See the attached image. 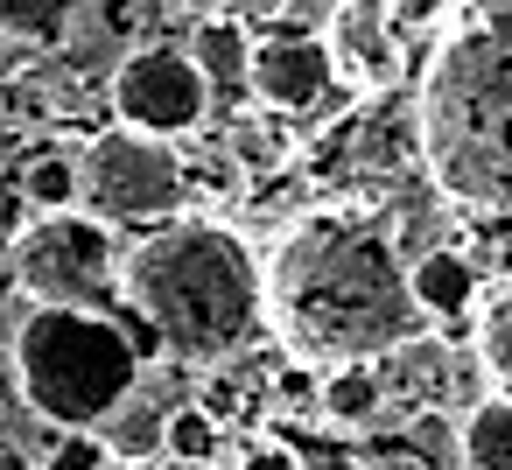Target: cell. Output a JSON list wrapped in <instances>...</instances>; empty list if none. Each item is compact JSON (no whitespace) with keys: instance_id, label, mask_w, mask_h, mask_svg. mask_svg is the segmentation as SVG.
<instances>
[{"instance_id":"1","label":"cell","mask_w":512,"mask_h":470,"mask_svg":"<svg viewBox=\"0 0 512 470\" xmlns=\"http://www.w3.org/2000/svg\"><path fill=\"white\" fill-rule=\"evenodd\" d=\"M267 323L302 365L344 372L421 344L428 316L379 218L309 211L267 253Z\"/></svg>"},{"instance_id":"2","label":"cell","mask_w":512,"mask_h":470,"mask_svg":"<svg viewBox=\"0 0 512 470\" xmlns=\"http://www.w3.org/2000/svg\"><path fill=\"white\" fill-rule=\"evenodd\" d=\"M127 309L183 365L239 358L267 323V260L218 218H169L120 260Z\"/></svg>"},{"instance_id":"3","label":"cell","mask_w":512,"mask_h":470,"mask_svg":"<svg viewBox=\"0 0 512 470\" xmlns=\"http://www.w3.org/2000/svg\"><path fill=\"white\" fill-rule=\"evenodd\" d=\"M421 162L463 211L512 218V8H470L414 92Z\"/></svg>"},{"instance_id":"4","label":"cell","mask_w":512,"mask_h":470,"mask_svg":"<svg viewBox=\"0 0 512 470\" xmlns=\"http://www.w3.org/2000/svg\"><path fill=\"white\" fill-rule=\"evenodd\" d=\"M8 351H15L22 407L57 421V435H99L113 407L141 386V358L113 316L29 309Z\"/></svg>"},{"instance_id":"5","label":"cell","mask_w":512,"mask_h":470,"mask_svg":"<svg viewBox=\"0 0 512 470\" xmlns=\"http://www.w3.org/2000/svg\"><path fill=\"white\" fill-rule=\"evenodd\" d=\"M120 260L127 246H113V225L85 211L29 218V232L8 246V274L36 309H85V316H99V302L120 288Z\"/></svg>"},{"instance_id":"6","label":"cell","mask_w":512,"mask_h":470,"mask_svg":"<svg viewBox=\"0 0 512 470\" xmlns=\"http://www.w3.org/2000/svg\"><path fill=\"white\" fill-rule=\"evenodd\" d=\"M183 204V162L148 134H99L78 155V211L99 225H155Z\"/></svg>"},{"instance_id":"7","label":"cell","mask_w":512,"mask_h":470,"mask_svg":"<svg viewBox=\"0 0 512 470\" xmlns=\"http://www.w3.org/2000/svg\"><path fill=\"white\" fill-rule=\"evenodd\" d=\"M113 113L127 134H148V141H176V134H197L211 120V85L204 71L190 64V50L176 43H141L113 64Z\"/></svg>"},{"instance_id":"8","label":"cell","mask_w":512,"mask_h":470,"mask_svg":"<svg viewBox=\"0 0 512 470\" xmlns=\"http://www.w3.org/2000/svg\"><path fill=\"white\" fill-rule=\"evenodd\" d=\"M330 85H337V50H330V36H316V29H274V36L253 43V99H260L274 120L323 106Z\"/></svg>"},{"instance_id":"9","label":"cell","mask_w":512,"mask_h":470,"mask_svg":"<svg viewBox=\"0 0 512 470\" xmlns=\"http://www.w3.org/2000/svg\"><path fill=\"white\" fill-rule=\"evenodd\" d=\"M183 400H169V386L155 379V372H141V386L113 407V421L99 428V442H106V456L113 463H148V456H162L169 449V414H176Z\"/></svg>"},{"instance_id":"10","label":"cell","mask_w":512,"mask_h":470,"mask_svg":"<svg viewBox=\"0 0 512 470\" xmlns=\"http://www.w3.org/2000/svg\"><path fill=\"white\" fill-rule=\"evenodd\" d=\"M330 29H337L330 50H337V64H351L358 85H393V71H400V36H393V22H386V8H337Z\"/></svg>"},{"instance_id":"11","label":"cell","mask_w":512,"mask_h":470,"mask_svg":"<svg viewBox=\"0 0 512 470\" xmlns=\"http://www.w3.org/2000/svg\"><path fill=\"white\" fill-rule=\"evenodd\" d=\"M190 64L204 71L211 92H253V36L239 29V15H197Z\"/></svg>"},{"instance_id":"12","label":"cell","mask_w":512,"mask_h":470,"mask_svg":"<svg viewBox=\"0 0 512 470\" xmlns=\"http://www.w3.org/2000/svg\"><path fill=\"white\" fill-rule=\"evenodd\" d=\"M407 281H414V302L421 316H463L477 302V260L463 246H428L421 260H407Z\"/></svg>"},{"instance_id":"13","label":"cell","mask_w":512,"mask_h":470,"mask_svg":"<svg viewBox=\"0 0 512 470\" xmlns=\"http://www.w3.org/2000/svg\"><path fill=\"white\" fill-rule=\"evenodd\" d=\"M456 449H463L470 470H512V400H505V393H484V400L463 414Z\"/></svg>"},{"instance_id":"14","label":"cell","mask_w":512,"mask_h":470,"mask_svg":"<svg viewBox=\"0 0 512 470\" xmlns=\"http://www.w3.org/2000/svg\"><path fill=\"white\" fill-rule=\"evenodd\" d=\"M71 22H85V8H64V0H0V36L29 43V50H57L71 36Z\"/></svg>"},{"instance_id":"15","label":"cell","mask_w":512,"mask_h":470,"mask_svg":"<svg viewBox=\"0 0 512 470\" xmlns=\"http://www.w3.org/2000/svg\"><path fill=\"white\" fill-rule=\"evenodd\" d=\"M386 407V379L372 372V365H344V372H330L323 379V421H337V428H365L372 414Z\"/></svg>"},{"instance_id":"16","label":"cell","mask_w":512,"mask_h":470,"mask_svg":"<svg viewBox=\"0 0 512 470\" xmlns=\"http://www.w3.org/2000/svg\"><path fill=\"white\" fill-rule=\"evenodd\" d=\"M477 358L491 372V393L512 400V281H498L491 302H484V316H477Z\"/></svg>"},{"instance_id":"17","label":"cell","mask_w":512,"mask_h":470,"mask_svg":"<svg viewBox=\"0 0 512 470\" xmlns=\"http://www.w3.org/2000/svg\"><path fill=\"white\" fill-rule=\"evenodd\" d=\"M22 197H29L36 218H50V211H78V162H64V155L29 162V169H22Z\"/></svg>"},{"instance_id":"18","label":"cell","mask_w":512,"mask_h":470,"mask_svg":"<svg viewBox=\"0 0 512 470\" xmlns=\"http://www.w3.org/2000/svg\"><path fill=\"white\" fill-rule=\"evenodd\" d=\"M218 449H225V428H218L197 400H183V407L169 414V456H176L183 470H204Z\"/></svg>"},{"instance_id":"19","label":"cell","mask_w":512,"mask_h":470,"mask_svg":"<svg viewBox=\"0 0 512 470\" xmlns=\"http://www.w3.org/2000/svg\"><path fill=\"white\" fill-rule=\"evenodd\" d=\"M43 470H113V456H106L99 435H57L50 456H43Z\"/></svg>"},{"instance_id":"20","label":"cell","mask_w":512,"mask_h":470,"mask_svg":"<svg viewBox=\"0 0 512 470\" xmlns=\"http://www.w3.org/2000/svg\"><path fill=\"white\" fill-rule=\"evenodd\" d=\"M239 470H309V463H302V449H295V442H281V435H260V442H246Z\"/></svg>"},{"instance_id":"21","label":"cell","mask_w":512,"mask_h":470,"mask_svg":"<svg viewBox=\"0 0 512 470\" xmlns=\"http://www.w3.org/2000/svg\"><path fill=\"white\" fill-rule=\"evenodd\" d=\"M29 232V197H22V176H0V239H22Z\"/></svg>"},{"instance_id":"22","label":"cell","mask_w":512,"mask_h":470,"mask_svg":"<svg viewBox=\"0 0 512 470\" xmlns=\"http://www.w3.org/2000/svg\"><path fill=\"white\" fill-rule=\"evenodd\" d=\"M232 155H239V162H274L281 148H274V134H267V127H239V141H232Z\"/></svg>"},{"instance_id":"23","label":"cell","mask_w":512,"mask_h":470,"mask_svg":"<svg viewBox=\"0 0 512 470\" xmlns=\"http://www.w3.org/2000/svg\"><path fill=\"white\" fill-rule=\"evenodd\" d=\"M22 407V379H15V351H0V421Z\"/></svg>"},{"instance_id":"24","label":"cell","mask_w":512,"mask_h":470,"mask_svg":"<svg viewBox=\"0 0 512 470\" xmlns=\"http://www.w3.org/2000/svg\"><path fill=\"white\" fill-rule=\"evenodd\" d=\"M8 470H15V463H8Z\"/></svg>"}]
</instances>
